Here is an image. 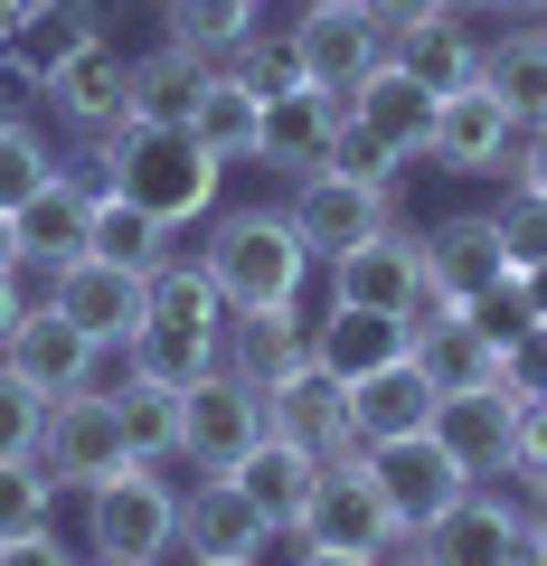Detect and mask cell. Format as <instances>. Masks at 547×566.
<instances>
[{
    "instance_id": "cell-16",
    "label": "cell",
    "mask_w": 547,
    "mask_h": 566,
    "mask_svg": "<svg viewBox=\"0 0 547 566\" xmlns=\"http://www.w3.org/2000/svg\"><path fill=\"white\" fill-rule=\"evenodd\" d=\"M85 245H95V180L57 170V180L20 208V274H29V293H48V274L76 264Z\"/></svg>"
},
{
    "instance_id": "cell-17",
    "label": "cell",
    "mask_w": 547,
    "mask_h": 566,
    "mask_svg": "<svg viewBox=\"0 0 547 566\" xmlns=\"http://www.w3.org/2000/svg\"><path fill=\"white\" fill-rule=\"evenodd\" d=\"M349 123V95L340 85H293V95H274L264 104V142H255V161L264 170H322L330 161V133Z\"/></svg>"
},
{
    "instance_id": "cell-41",
    "label": "cell",
    "mask_w": 547,
    "mask_h": 566,
    "mask_svg": "<svg viewBox=\"0 0 547 566\" xmlns=\"http://www.w3.org/2000/svg\"><path fill=\"white\" fill-rule=\"evenodd\" d=\"M39 434H48V397H39L10 359H0V463H29V453H39Z\"/></svg>"
},
{
    "instance_id": "cell-18",
    "label": "cell",
    "mask_w": 547,
    "mask_h": 566,
    "mask_svg": "<svg viewBox=\"0 0 547 566\" xmlns=\"http://www.w3.org/2000/svg\"><path fill=\"white\" fill-rule=\"evenodd\" d=\"M434 424V378L415 368V349L387 368H368V378H349V434H359L368 453L378 444H406V434H425Z\"/></svg>"
},
{
    "instance_id": "cell-5",
    "label": "cell",
    "mask_w": 547,
    "mask_h": 566,
    "mask_svg": "<svg viewBox=\"0 0 547 566\" xmlns=\"http://www.w3.org/2000/svg\"><path fill=\"white\" fill-rule=\"evenodd\" d=\"M48 303H57L66 322L85 331V340L133 349V331H143V312H151V274H143V264H114V255H95V245H85L76 264H57V274H48Z\"/></svg>"
},
{
    "instance_id": "cell-30",
    "label": "cell",
    "mask_w": 547,
    "mask_h": 566,
    "mask_svg": "<svg viewBox=\"0 0 547 566\" xmlns=\"http://www.w3.org/2000/svg\"><path fill=\"white\" fill-rule=\"evenodd\" d=\"M208 76H218V57H199V48H180V39L143 48V57H133V114L143 123H189L199 95H208Z\"/></svg>"
},
{
    "instance_id": "cell-57",
    "label": "cell",
    "mask_w": 547,
    "mask_h": 566,
    "mask_svg": "<svg viewBox=\"0 0 547 566\" xmlns=\"http://www.w3.org/2000/svg\"><path fill=\"white\" fill-rule=\"evenodd\" d=\"M303 10H312V0H303Z\"/></svg>"
},
{
    "instance_id": "cell-3",
    "label": "cell",
    "mask_w": 547,
    "mask_h": 566,
    "mask_svg": "<svg viewBox=\"0 0 547 566\" xmlns=\"http://www.w3.org/2000/svg\"><path fill=\"white\" fill-rule=\"evenodd\" d=\"M85 547L104 566H161L180 557V491L161 482V463H123L85 491Z\"/></svg>"
},
{
    "instance_id": "cell-42",
    "label": "cell",
    "mask_w": 547,
    "mask_h": 566,
    "mask_svg": "<svg viewBox=\"0 0 547 566\" xmlns=\"http://www.w3.org/2000/svg\"><path fill=\"white\" fill-rule=\"evenodd\" d=\"M509 482L528 491V510H547V397H528L509 416Z\"/></svg>"
},
{
    "instance_id": "cell-53",
    "label": "cell",
    "mask_w": 547,
    "mask_h": 566,
    "mask_svg": "<svg viewBox=\"0 0 547 566\" xmlns=\"http://www.w3.org/2000/svg\"><path fill=\"white\" fill-rule=\"evenodd\" d=\"M293 566H368V557H340V547H303Z\"/></svg>"
},
{
    "instance_id": "cell-22",
    "label": "cell",
    "mask_w": 547,
    "mask_h": 566,
    "mask_svg": "<svg viewBox=\"0 0 547 566\" xmlns=\"http://www.w3.org/2000/svg\"><path fill=\"white\" fill-rule=\"evenodd\" d=\"M509 274H528V264H509V245H501V227L491 218H444L425 237V283H444L453 303H482V293H501Z\"/></svg>"
},
{
    "instance_id": "cell-8",
    "label": "cell",
    "mask_w": 547,
    "mask_h": 566,
    "mask_svg": "<svg viewBox=\"0 0 547 566\" xmlns=\"http://www.w3.org/2000/svg\"><path fill=\"white\" fill-rule=\"evenodd\" d=\"M284 218L303 227V245H312L322 264L349 255V245H368V237H387V227H406V218H397V189L340 180V170H303L293 199H284Z\"/></svg>"
},
{
    "instance_id": "cell-11",
    "label": "cell",
    "mask_w": 547,
    "mask_h": 566,
    "mask_svg": "<svg viewBox=\"0 0 547 566\" xmlns=\"http://www.w3.org/2000/svg\"><path fill=\"white\" fill-rule=\"evenodd\" d=\"M519 161V123L501 114L491 85H463V95L434 104V133H425V170H453V180H501Z\"/></svg>"
},
{
    "instance_id": "cell-28",
    "label": "cell",
    "mask_w": 547,
    "mask_h": 566,
    "mask_svg": "<svg viewBox=\"0 0 547 566\" xmlns=\"http://www.w3.org/2000/svg\"><path fill=\"white\" fill-rule=\"evenodd\" d=\"M133 378H161V387H199L208 368H227V322H143L133 349H123Z\"/></svg>"
},
{
    "instance_id": "cell-26",
    "label": "cell",
    "mask_w": 547,
    "mask_h": 566,
    "mask_svg": "<svg viewBox=\"0 0 547 566\" xmlns=\"http://www.w3.org/2000/svg\"><path fill=\"white\" fill-rule=\"evenodd\" d=\"M434 104H444V95H425V85L406 76L397 57H378V66H368L359 85H349V114H359L368 133H387V142H397V151H406V161H425V133H434Z\"/></svg>"
},
{
    "instance_id": "cell-25",
    "label": "cell",
    "mask_w": 547,
    "mask_h": 566,
    "mask_svg": "<svg viewBox=\"0 0 547 566\" xmlns=\"http://www.w3.org/2000/svg\"><path fill=\"white\" fill-rule=\"evenodd\" d=\"M415 349V331L397 322V312H349V303H330L322 322H312V359L330 368V378H368V368H387V359H406Z\"/></svg>"
},
{
    "instance_id": "cell-50",
    "label": "cell",
    "mask_w": 547,
    "mask_h": 566,
    "mask_svg": "<svg viewBox=\"0 0 547 566\" xmlns=\"http://www.w3.org/2000/svg\"><path fill=\"white\" fill-rule=\"evenodd\" d=\"M519 10H538V0H472V20H519Z\"/></svg>"
},
{
    "instance_id": "cell-38",
    "label": "cell",
    "mask_w": 547,
    "mask_h": 566,
    "mask_svg": "<svg viewBox=\"0 0 547 566\" xmlns=\"http://www.w3.org/2000/svg\"><path fill=\"white\" fill-rule=\"evenodd\" d=\"M29 528H57V482L48 463H0V538H29Z\"/></svg>"
},
{
    "instance_id": "cell-46",
    "label": "cell",
    "mask_w": 547,
    "mask_h": 566,
    "mask_svg": "<svg viewBox=\"0 0 547 566\" xmlns=\"http://www.w3.org/2000/svg\"><path fill=\"white\" fill-rule=\"evenodd\" d=\"M0 566H85L57 528H29V538H0Z\"/></svg>"
},
{
    "instance_id": "cell-31",
    "label": "cell",
    "mask_w": 547,
    "mask_h": 566,
    "mask_svg": "<svg viewBox=\"0 0 547 566\" xmlns=\"http://www.w3.org/2000/svg\"><path fill=\"white\" fill-rule=\"evenodd\" d=\"M95 39H104V0H39V10L20 20V39H10V57L48 85L66 57H85Z\"/></svg>"
},
{
    "instance_id": "cell-23",
    "label": "cell",
    "mask_w": 547,
    "mask_h": 566,
    "mask_svg": "<svg viewBox=\"0 0 547 566\" xmlns=\"http://www.w3.org/2000/svg\"><path fill=\"white\" fill-rule=\"evenodd\" d=\"M509 416H519V397H501V387L434 397V444H444L472 482H501V472H509Z\"/></svg>"
},
{
    "instance_id": "cell-59",
    "label": "cell",
    "mask_w": 547,
    "mask_h": 566,
    "mask_svg": "<svg viewBox=\"0 0 547 566\" xmlns=\"http://www.w3.org/2000/svg\"><path fill=\"white\" fill-rule=\"evenodd\" d=\"M95 566H104V557H95Z\"/></svg>"
},
{
    "instance_id": "cell-33",
    "label": "cell",
    "mask_w": 547,
    "mask_h": 566,
    "mask_svg": "<svg viewBox=\"0 0 547 566\" xmlns=\"http://www.w3.org/2000/svg\"><path fill=\"white\" fill-rule=\"evenodd\" d=\"M189 133H199V151H208V161H227V170L255 161V142H264V95H245V85L218 66V76H208V95H199V114H189Z\"/></svg>"
},
{
    "instance_id": "cell-32",
    "label": "cell",
    "mask_w": 547,
    "mask_h": 566,
    "mask_svg": "<svg viewBox=\"0 0 547 566\" xmlns=\"http://www.w3.org/2000/svg\"><path fill=\"white\" fill-rule=\"evenodd\" d=\"M482 85L501 95V114L519 133L547 123V29H509L501 48H482Z\"/></svg>"
},
{
    "instance_id": "cell-37",
    "label": "cell",
    "mask_w": 547,
    "mask_h": 566,
    "mask_svg": "<svg viewBox=\"0 0 547 566\" xmlns=\"http://www.w3.org/2000/svg\"><path fill=\"white\" fill-rule=\"evenodd\" d=\"M322 170H340V180H368V189H397L415 161H406V151H397L387 133H368V123L349 114L340 133H330V161H322Z\"/></svg>"
},
{
    "instance_id": "cell-6",
    "label": "cell",
    "mask_w": 547,
    "mask_h": 566,
    "mask_svg": "<svg viewBox=\"0 0 547 566\" xmlns=\"http://www.w3.org/2000/svg\"><path fill=\"white\" fill-rule=\"evenodd\" d=\"M303 547H340V557H397L406 547V528H397V510L378 501V482H368V463H322V491H312V510H303V528H293Z\"/></svg>"
},
{
    "instance_id": "cell-27",
    "label": "cell",
    "mask_w": 547,
    "mask_h": 566,
    "mask_svg": "<svg viewBox=\"0 0 547 566\" xmlns=\"http://www.w3.org/2000/svg\"><path fill=\"white\" fill-rule=\"evenodd\" d=\"M472 10H434L425 29H406V39H387V57L406 66V76L425 85V95H463V85H482V39H472Z\"/></svg>"
},
{
    "instance_id": "cell-2",
    "label": "cell",
    "mask_w": 547,
    "mask_h": 566,
    "mask_svg": "<svg viewBox=\"0 0 547 566\" xmlns=\"http://www.w3.org/2000/svg\"><path fill=\"white\" fill-rule=\"evenodd\" d=\"M208 283H218V303L227 312H274V303H303V283H312V245L303 227L284 218V208H227L218 227H208L199 245Z\"/></svg>"
},
{
    "instance_id": "cell-1",
    "label": "cell",
    "mask_w": 547,
    "mask_h": 566,
    "mask_svg": "<svg viewBox=\"0 0 547 566\" xmlns=\"http://www.w3.org/2000/svg\"><path fill=\"white\" fill-rule=\"evenodd\" d=\"M95 170H104L95 189L151 208L161 227H199L218 208V180H227V161H208L189 123H143V114H123V123L95 133Z\"/></svg>"
},
{
    "instance_id": "cell-12",
    "label": "cell",
    "mask_w": 547,
    "mask_h": 566,
    "mask_svg": "<svg viewBox=\"0 0 547 566\" xmlns=\"http://www.w3.org/2000/svg\"><path fill=\"white\" fill-rule=\"evenodd\" d=\"M519 538H528V501H509L501 482H472L415 547H425V566H519Z\"/></svg>"
},
{
    "instance_id": "cell-52",
    "label": "cell",
    "mask_w": 547,
    "mask_h": 566,
    "mask_svg": "<svg viewBox=\"0 0 547 566\" xmlns=\"http://www.w3.org/2000/svg\"><path fill=\"white\" fill-rule=\"evenodd\" d=\"M10 264H20V218L0 208V274H10Z\"/></svg>"
},
{
    "instance_id": "cell-43",
    "label": "cell",
    "mask_w": 547,
    "mask_h": 566,
    "mask_svg": "<svg viewBox=\"0 0 547 566\" xmlns=\"http://www.w3.org/2000/svg\"><path fill=\"white\" fill-rule=\"evenodd\" d=\"M48 180H57V161H48V142H39V133H0V208L20 218V208L39 199Z\"/></svg>"
},
{
    "instance_id": "cell-55",
    "label": "cell",
    "mask_w": 547,
    "mask_h": 566,
    "mask_svg": "<svg viewBox=\"0 0 547 566\" xmlns=\"http://www.w3.org/2000/svg\"><path fill=\"white\" fill-rule=\"evenodd\" d=\"M180 566H255V557H180Z\"/></svg>"
},
{
    "instance_id": "cell-58",
    "label": "cell",
    "mask_w": 547,
    "mask_h": 566,
    "mask_svg": "<svg viewBox=\"0 0 547 566\" xmlns=\"http://www.w3.org/2000/svg\"><path fill=\"white\" fill-rule=\"evenodd\" d=\"M538 10H547V0H538Z\"/></svg>"
},
{
    "instance_id": "cell-40",
    "label": "cell",
    "mask_w": 547,
    "mask_h": 566,
    "mask_svg": "<svg viewBox=\"0 0 547 566\" xmlns=\"http://www.w3.org/2000/svg\"><path fill=\"white\" fill-rule=\"evenodd\" d=\"M227 76H236L245 95H264V104L293 95V85H312V76H303V57H293V39H274V29H255V39L227 57Z\"/></svg>"
},
{
    "instance_id": "cell-56",
    "label": "cell",
    "mask_w": 547,
    "mask_h": 566,
    "mask_svg": "<svg viewBox=\"0 0 547 566\" xmlns=\"http://www.w3.org/2000/svg\"><path fill=\"white\" fill-rule=\"evenodd\" d=\"M538 29H547V10H538Z\"/></svg>"
},
{
    "instance_id": "cell-49",
    "label": "cell",
    "mask_w": 547,
    "mask_h": 566,
    "mask_svg": "<svg viewBox=\"0 0 547 566\" xmlns=\"http://www.w3.org/2000/svg\"><path fill=\"white\" fill-rule=\"evenodd\" d=\"M509 180L547 189V123H538V133H519V161H509Z\"/></svg>"
},
{
    "instance_id": "cell-34",
    "label": "cell",
    "mask_w": 547,
    "mask_h": 566,
    "mask_svg": "<svg viewBox=\"0 0 547 566\" xmlns=\"http://www.w3.org/2000/svg\"><path fill=\"white\" fill-rule=\"evenodd\" d=\"M114 416H123V444L143 453V463H180V387H161V378H133V368H123V387H114Z\"/></svg>"
},
{
    "instance_id": "cell-35",
    "label": "cell",
    "mask_w": 547,
    "mask_h": 566,
    "mask_svg": "<svg viewBox=\"0 0 547 566\" xmlns=\"http://www.w3.org/2000/svg\"><path fill=\"white\" fill-rule=\"evenodd\" d=\"M95 255H114V264H170L180 255V227H161L151 208H133V199H114V189H95Z\"/></svg>"
},
{
    "instance_id": "cell-48",
    "label": "cell",
    "mask_w": 547,
    "mask_h": 566,
    "mask_svg": "<svg viewBox=\"0 0 547 566\" xmlns=\"http://www.w3.org/2000/svg\"><path fill=\"white\" fill-rule=\"evenodd\" d=\"M39 303V293H29V274L20 264H10V274H0V349H10V331H20V312Z\"/></svg>"
},
{
    "instance_id": "cell-39",
    "label": "cell",
    "mask_w": 547,
    "mask_h": 566,
    "mask_svg": "<svg viewBox=\"0 0 547 566\" xmlns=\"http://www.w3.org/2000/svg\"><path fill=\"white\" fill-rule=\"evenodd\" d=\"M491 227H501L509 264H528V274H547V189L509 180V189H501V208H491Z\"/></svg>"
},
{
    "instance_id": "cell-47",
    "label": "cell",
    "mask_w": 547,
    "mask_h": 566,
    "mask_svg": "<svg viewBox=\"0 0 547 566\" xmlns=\"http://www.w3.org/2000/svg\"><path fill=\"white\" fill-rule=\"evenodd\" d=\"M359 10L387 29V39H406V29H425L434 10H453V0H359Z\"/></svg>"
},
{
    "instance_id": "cell-14",
    "label": "cell",
    "mask_w": 547,
    "mask_h": 566,
    "mask_svg": "<svg viewBox=\"0 0 547 566\" xmlns=\"http://www.w3.org/2000/svg\"><path fill=\"white\" fill-rule=\"evenodd\" d=\"M284 39H293V57H303V76H312V85H340V95L387 57V29L368 20L359 0H312Z\"/></svg>"
},
{
    "instance_id": "cell-44",
    "label": "cell",
    "mask_w": 547,
    "mask_h": 566,
    "mask_svg": "<svg viewBox=\"0 0 547 566\" xmlns=\"http://www.w3.org/2000/svg\"><path fill=\"white\" fill-rule=\"evenodd\" d=\"M501 397H547V312H538V322H528V331H509V340H501Z\"/></svg>"
},
{
    "instance_id": "cell-21",
    "label": "cell",
    "mask_w": 547,
    "mask_h": 566,
    "mask_svg": "<svg viewBox=\"0 0 547 566\" xmlns=\"http://www.w3.org/2000/svg\"><path fill=\"white\" fill-rule=\"evenodd\" d=\"M264 538H274V528L255 520V501H245L227 472H199V482L180 491V557H264Z\"/></svg>"
},
{
    "instance_id": "cell-54",
    "label": "cell",
    "mask_w": 547,
    "mask_h": 566,
    "mask_svg": "<svg viewBox=\"0 0 547 566\" xmlns=\"http://www.w3.org/2000/svg\"><path fill=\"white\" fill-rule=\"evenodd\" d=\"M378 566H425V547H397V557H378Z\"/></svg>"
},
{
    "instance_id": "cell-9",
    "label": "cell",
    "mask_w": 547,
    "mask_h": 566,
    "mask_svg": "<svg viewBox=\"0 0 547 566\" xmlns=\"http://www.w3.org/2000/svg\"><path fill=\"white\" fill-rule=\"evenodd\" d=\"M368 482H378V501L397 510L406 538H425V528L472 491V472L434 444V424H425V434H406V444H378V453H368Z\"/></svg>"
},
{
    "instance_id": "cell-13",
    "label": "cell",
    "mask_w": 547,
    "mask_h": 566,
    "mask_svg": "<svg viewBox=\"0 0 547 566\" xmlns=\"http://www.w3.org/2000/svg\"><path fill=\"white\" fill-rule=\"evenodd\" d=\"M0 359H10V368H20V378L39 387L48 406H57V397H76V387H95L114 349H104V340H85V331H76V322H66V312L39 293V303L20 312V331H10V349H0Z\"/></svg>"
},
{
    "instance_id": "cell-7",
    "label": "cell",
    "mask_w": 547,
    "mask_h": 566,
    "mask_svg": "<svg viewBox=\"0 0 547 566\" xmlns=\"http://www.w3.org/2000/svg\"><path fill=\"white\" fill-rule=\"evenodd\" d=\"M264 444V397L227 368H208L199 387H180V463L189 472H236Z\"/></svg>"
},
{
    "instance_id": "cell-24",
    "label": "cell",
    "mask_w": 547,
    "mask_h": 566,
    "mask_svg": "<svg viewBox=\"0 0 547 566\" xmlns=\"http://www.w3.org/2000/svg\"><path fill=\"white\" fill-rule=\"evenodd\" d=\"M303 359H312V322H303V303L227 312V378H245L255 397L284 378V368H303Z\"/></svg>"
},
{
    "instance_id": "cell-20",
    "label": "cell",
    "mask_w": 547,
    "mask_h": 566,
    "mask_svg": "<svg viewBox=\"0 0 547 566\" xmlns=\"http://www.w3.org/2000/svg\"><path fill=\"white\" fill-rule=\"evenodd\" d=\"M48 114H57V123H76V133L95 142L104 123H123V114H133V57H123L114 39H95L85 57H66L57 76H48Z\"/></svg>"
},
{
    "instance_id": "cell-29",
    "label": "cell",
    "mask_w": 547,
    "mask_h": 566,
    "mask_svg": "<svg viewBox=\"0 0 547 566\" xmlns=\"http://www.w3.org/2000/svg\"><path fill=\"white\" fill-rule=\"evenodd\" d=\"M415 368L434 378V397H463V387H501V340H491L472 312H444V322L415 331Z\"/></svg>"
},
{
    "instance_id": "cell-51",
    "label": "cell",
    "mask_w": 547,
    "mask_h": 566,
    "mask_svg": "<svg viewBox=\"0 0 547 566\" xmlns=\"http://www.w3.org/2000/svg\"><path fill=\"white\" fill-rule=\"evenodd\" d=\"M29 10H39V0H0V48L20 39V20H29Z\"/></svg>"
},
{
    "instance_id": "cell-4",
    "label": "cell",
    "mask_w": 547,
    "mask_h": 566,
    "mask_svg": "<svg viewBox=\"0 0 547 566\" xmlns=\"http://www.w3.org/2000/svg\"><path fill=\"white\" fill-rule=\"evenodd\" d=\"M39 463L57 491H95L104 472L143 463V453L123 444V416H114V387H76V397L48 406V434H39Z\"/></svg>"
},
{
    "instance_id": "cell-10",
    "label": "cell",
    "mask_w": 547,
    "mask_h": 566,
    "mask_svg": "<svg viewBox=\"0 0 547 566\" xmlns=\"http://www.w3.org/2000/svg\"><path fill=\"white\" fill-rule=\"evenodd\" d=\"M264 434H293V444H312L322 463H368V444L349 434V387L330 378L322 359L284 368V378L264 387Z\"/></svg>"
},
{
    "instance_id": "cell-36",
    "label": "cell",
    "mask_w": 547,
    "mask_h": 566,
    "mask_svg": "<svg viewBox=\"0 0 547 566\" xmlns=\"http://www.w3.org/2000/svg\"><path fill=\"white\" fill-rule=\"evenodd\" d=\"M161 10H170V39L199 48V57H218V66L255 39V0H161Z\"/></svg>"
},
{
    "instance_id": "cell-15",
    "label": "cell",
    "mask_w": 547,
    "mask_h": 566,
    "mask_svg": "<svg viewBox=\"0 0 547 566\" xmlns=\"http://www.w3.org/2000/svg\"><path fill=\"white\" fill-rule=\"evenodd\" d=\"M415 293H425V237H406V227L330 255V303H349V312H397L406 322Z\"/></svg>"
},
{
    "instance_id": "cell-45",
    "label": "cell",
    "mask_w": 547,
    "mask_h": 566,
    "mask_svg": "<svg viewBox=\"0 0 547 566\" xmlns=\"http://www.w3.org/2000/svg\"><path fill=\"white\" fill-rule=\"evenodd\" d=\"M39 114H48V85L0 48V133H39Z\"/></svg>"
},
{
    "instance_id": "cell-19",
    "label": "cell",
    "mask_w": 547,
    "mask_h": 566,
    "mask_svg": "<svg viewBox=\"0 0 547 566\" xmlns=\"http://www.w3.org/2000/svg\"><path fill=\"white\" fill-rule=\"evenodd\" d=\"M227 482L255 501V520L274 528V538H293V528H303V510H312V491H322V453L293 444V434H264V444L245 453Z\"/></svg>"
}]
</instances>
